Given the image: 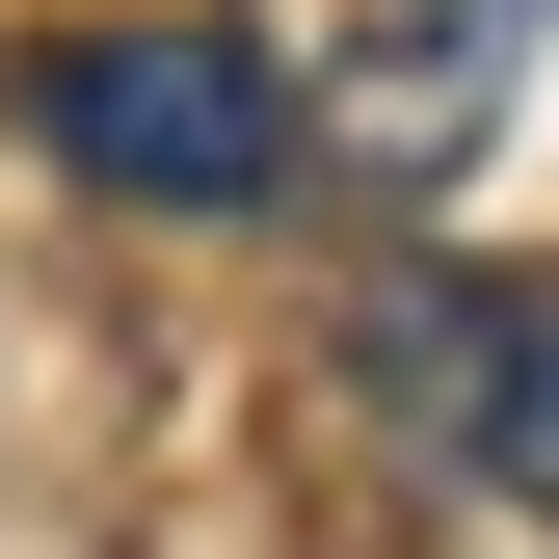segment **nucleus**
<instances>
[{"instance_id":"2","label":"nucleus","mask_w":559,"mask_h":559,"mask_svg":"<svg viewBox=\"0 0 559 559\" xmlns=\"http://www.w3.org/2000/svg\"><path fill=\"white\" fill-rule=\"evenodd\" d=\"M346 373H373L400 453H453L479 507L559 533V266H400V294L346 320Z\"/></svg>"},{"instance_id":"3","label":"nucleus","mask_w":559,"mask_h":559,"mask_svg":"<svg viewBox=\"0 0 559 559\" xmlns=\"http://www.w3.org/2000/svg\"><path fill=\"white\" fill-rule=\"evenodd\" d=\"M507 81H533V0H400V27L346 53V107H320V160H346V187H453Z\"/></svg>"},{"instance_id":"1","label":"nucleus","mask_w":559,"mask_h":559,"mask_svg":"<svg viewBox=\"0 0 559 559\" xmlns=\"http://www.w3.org/2000/svg\"><path fill=\"white\" fill-rule=\"evenodd\" d=\"M27 133L81 187H133V214H266V187L320 160V107H294V53L214 27V0H133V27H53L27 53Z\"/></svg>"}]
</instances>
